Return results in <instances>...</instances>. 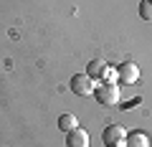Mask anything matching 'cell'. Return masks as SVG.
<instances>
[{
    "label": "cell",
    "instance_id": "cell-1",
    "mask_svg": "<svg viewBox=\"0 0 152 147\" xmlns=\"http://www.w3.org/2000/svg\"><path fill=\"white\" fill-rule=\"evenodd\" d=\"M69 86H71V91L76 97H94V91H96V79H91L89 74H76V76H71Z\"/></svg>",
    "mask_w": 152,
    "mask_h": 147
},
{
    "label": "cell",
    "instance_id": "cell-2",
    "mask_svg": "<svg viewBox=\"0 0 152 147\" xmlns=\"http://www.w3.org/2000/svg\"><path fill=\"white\" fill-rule=\"evenodd\" d=\"M94 97H96V102L104 104V107H117L119 99H122V91H119L117 84H96Z\"/></svg>",
    "mask_w": 152,
    "mask_h": 147
},
{
    "label": "cell",
    "instance_id": "cell-3",
    "mask_svg": "<svg viewBox=\"0 0 152 147\" xmlns=\"http://www.w3.org/2000/svg\"><path fill=\"white\" fill-rule=\"evenodd\" d=\"M102 142H104V147H124L127 129L122 124H109L107 129L102 132Z\"/></svg>",
    "mask_w": 152,
    "mask_h": 147
},
{
    "label": "cell",
    "instance_id": "cell-4",
    "mask_svg": "<svg viewBox=\"0 0 152 147\" xmlns=\"http://www.w3.org/2000/svg\"><path fill=\"white\" fill-rule=\"evenodd\" d=\"M117 74H119V81L122 84H137L140 81V66L134 64V61H124V64L117 66Z\"/></svg>",
    "mask_w": 152,
    "mask_h": 147
},
{
    "label": "cell",
    "instance_id": "cell-5",
    "mask_svg": "<svg viewBox=\"0 0 152 147\" xmlns=\"http://www.w3.org/2000/svg\"><path fill=\"white\" fill-rule=\"evenodd\" d=\"M66 147H89V132L76 127L74 132L66 135Z\"/></svg>",
    "mask_w": 152,
    "mask_h": 147
},
{
    "label": "cell",
    "instance_id": "cell-6",
    "mask_svg": "<svg viewBox=\"0 0 152 147\" xmlns=\"http://www.w3.org/2000/svg\"><path fill=\"white\" fill-rule=\"evenodd\" d=\"M124 147H152V142H150V137H147V132L134 129V132H127Z\"/></svg>",
    "mask_w": 152,
    "mask_h": 147
},
{
    "label": "cell",
    "instance_id": "cell-7",
    "mask_svg": "<svg viewBox=\"0 0 152 147\" xmlns=\"http://www.w3.org/2000/svg\"><path fill=\"white\" fill-rule=\"evenodd\" d=\"M76 127H79V119H76V114H61L58 117V129L64 132V135H69V132H74Z\"/></svg>",
    "mask_w": 152,
    "mask_h": 147
},
{
    "label": "cell",
    "instance_id": "cell-8",
    "mask_svg": "<svg viewBox=\"0 0 152 147\" xmlns=\"http://www.w3.org/2000/svg\"><path fill=\"white\" fill-rule=\"evenodd\" d=\"M107 66H109V64H107L104 59H94V61H89V66H86V74H89L91 79H96V81H99Z\"/></svg>",
    "mask_w": 152,
    "mask_h": 147
},
{
    "label": "cell",
    "instance_id": "cell-9",
    "mask_svg": "<svg viewBox=\"0 0 152 147\" xmlns=\"http://www.w3.org/2000/svg\"><path fill=\"white\" fill-rule=\"evenodd\" d=\"M99 81H102V84H117V81H119V74H117V69H112V66H107Z\"/></svg>",
    "mask_w": 152,
    "mask_h": 147
},
{
    "label": "cell",
    "instance_id": "cell-10",
    "mask_svg": "<svg viewBox=\"0 0 152 147\" xmlns=\"http://www.w3.org/2000/svg\"><path fill=\"white\" fill-rule=\"evenodd\" d=\"M140 18L142 20H152V0H142L140 3Z\"/></svg>",
    "mask_w": 152,
    "mask_h": 147
}]
</instances>
